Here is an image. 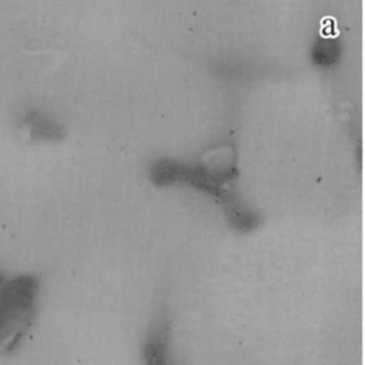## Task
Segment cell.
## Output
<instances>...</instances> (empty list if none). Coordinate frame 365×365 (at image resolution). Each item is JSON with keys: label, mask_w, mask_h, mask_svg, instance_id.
Segmentation results:
<instances>
[{"label": "cell", "mask_w": 365, "mask_h": 365, "mask_svg": "<svg viewBox=\"0 0 365 365\" xmlns=\"http://www.w3.org/2000/svg\"><path fill=\"white\" fill-rule=\"evenodd\" d=\"M36 282L30 277L11 281L0 278V352H10L19 344L31 317Z\"/></svg>", "instance_id": "6da1fadb"}, {"label": "cell", "mask_w": 365, "mask_h": 365, "mask_svg": "<svg viewBox=\"0 0 365 365\" xmlns=\"http://www.w3.org/2000/svg\"><path fill=\"white\" fill-rule=\"evenodd\" d=\"M141 365H178L171 348L170 317L164 305L155 312L141 346Z\"/></svg>", "instance_id": "7a4b0ae2"}, {"label": "cell", "mask_w": 365, "mask_h": 365, "mask_svg": "<svg viewBox=\"0 0 365 365\" xmlns=\"http://www.w3.org/2000/svg\"><path fill=\"white\" fill-rule=\"evenodd\" d=\"M31 125V130L33 133H36L37 135H41V137H47V138H51L54 135L58 134V127L51 124L50 121L41 118V117H34L30 123Z\"/></svg>", "instance_id": "3957f363"}]
</instances>
